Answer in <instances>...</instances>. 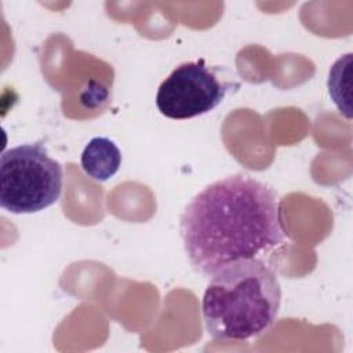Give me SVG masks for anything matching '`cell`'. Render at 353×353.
Listing matches in <instances>:
<instances>
[{
	"label": "cell",
	"mask_w": 353,
	"mask_h": 353,
	"mask_svg": "<svg viewBox=\"0 0 353 353\" xmlns=\"http://www.w3.org/2000/svg\"><path fill=\"white\" fill-rule=\"evenodd\" d=\"M232 83L218 74L203 58L178 65L159 85L156 106L172 120H188L214 110L226 97Z\"/></svg>",
	"instance_id": "4"
},
{
	"label": "cell",
	"mask_w": 353,
	"mask_h": 353,
	"mask_svg": "<svg viewBox=\"0 0 353 353\" xmlns=\"http://www.w3.org/2000/svg\"><path fill=\"white\" fill-rule=\"evenodd\" d=\"M179 233L192 269L207 279L287 239L277 192L245 174L218 179L194 194L179 216Z\"/></svg>",
	"instance_id": "1"
},
{
	"label": "cell",
	"mask_w": 353,
	"mask_h": 353,
	"mask_svg": "<svg viewBox=\"0 0 353 353\" xmlns=\"http://www.w3.org/2000/svg\"><path fill=\"white\" fill-rule=\"evenodd\" d=\"M280 306L281 285L274 269L259 258L240 259L210 277L201 317L214 341H248L276 323Z\"/></svg>",
	"instance_id": "2"
},
{
	"label": "cell",
	"mask_w": 353,
	"mask_h": 353,
	"mask_svg": "<svg viewBox=\"0 0 353 353\" xmlns=\"http://www.w3.org/2000/svg\"><path fill=\"white\" fill-rule=\"evenodd\" d=\"M62 165L43 142L22 143L1 153L0 207L12 214H33L55 204L62 193Z\"/></svg>",
	"instance_id": "3"
},
{
	"label": "cell",
	"mask_w": 353,
	"mask_h": 353,
	"mask_svg": "<svg viewBox=\"0 0 353 353\" xmlns=\"http://www.w3.org/2000/svg\"><path fill=\"white\" fill-rule=\"evenodd\" d=\"M350 65H352V54H346L338 58L330 69L328 74V94L341 113H343L347 119H350Z\"/></svg>",
	"instance_id": "6"
},
{
	"label": "cell",
	"mask_w": 353,
	"mask_h": 353,
	"mask_svg": "<svg viewBox=\"0 0 353 353\" xmlns=\"http://www.w3.org/2000/svg\"><path fill=\"white\" fill-rule=\"evenodd\" d=\"M81 170L97 182L113 178L121 165V152L108 137H94L84 146L80 156Z\"/></svg>",
	"instance_id": "5"
}]
</instances>
